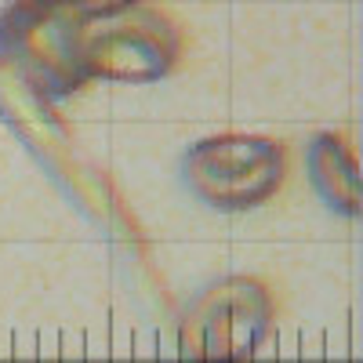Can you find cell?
<instances>
[{
    "instance_id": "1",
    "label": "cell",
    "mask_w": 363,
    "mask_h": 363,
    "mask_svg": "<svg viewBox=\"0 0 363 363\" xmlns=\"http://www.w3.org/2000/svg\"><path fill=\"white\" fill-rule=\"evenodd\" d=\"M73 0H11L0 8V62H8L51 106L87 84L80 66V26Z\"/></svg>"
},
{
    "instance_id": "2",
    "label": "cell",
    "mask_w": 363,
    "mask_h": 363,
    "mask_svg": "<svg viewBox=\"0 0 363 363\" xmlns=\"http://www.w3.org/2000/svg\"><path fill=\"white\" fill-rule=\"evenodd\" d=\"M277 320L272 291L247 272L207 284L178 316V356L189 363H244Z\"/></svg>"
},
{
    "instance_id": "3",
    "label": "cell",
    "mask_w": 363,
    "mask_h": 363,
    "mask_svg": "<svg viewBox=\"0 0 363 363\" xmlns=\"http://www.w3.org/2000/svg\"><path fill=\"white\" fill-rule=\"evenodd\" d=\"M182 58L178 26L153 4H128L87 15L80 26V66L87 80L153 84Z\"/></svg>"
},
{
    "instance_id": "4",
    "label": "cell",
    "mask_w": 363,
    "mask_h": 363,
    "mask_svg": "<svg viewBox=\"0 0 363 363\" xmlns=\"http://www.w3.org/2000/svg\"><path fill=\"white\" fill-rule=\"evenodd\" d=\"M287 174V149L269 135H207L182 157V182L215 211H251L272 200Z\"/></svg>"
},
{
    "instance_id": "5",
    "label": "cell",
    "mask_w": 363,
    "mask_h": 363,
    "mask_svg": "<svg viewBox=\"0 0 363 363\" xmlns=\"http://www.w3.org/2000/svg\"><path fill=\"white\" fill-rule=\"evenodd\" d=\"M306 171L316 196L342 218H359V171L356 153L338 131H316L306 145Z\"/></svg>"
},
{
    "instance_id": "6",
    "label": "cell",
    "mask_w": 363,
    "mask_h": 363,
    "mask_svg": "<svg viewBox=\"0 0 363 363\" xmlns=\"http://www.w3.org/2000/svg\"><path fill=\"white\" fill-rule=\"evenodd\" d=\"M73 4L87 15H102V11H116V8H128V4H138V0H73Z\"/></svg>"
}]
</instances>
